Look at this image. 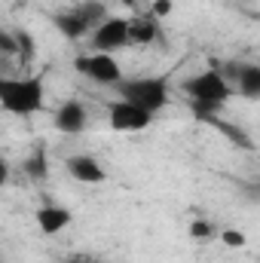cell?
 Instances as JSON below:
<instances>
[{
  "instance_id": "obj_21",
  "label": "cell",
  "mask_w": 260,
  "mask_h": 263,
  "mask_svg": "<svg viewBox=\"0 0 260 263\" xmlns=\"http://www.w3.org/2000/svg\"><path fill=\"white\" fill-rule=\"evenodd\" d=\"M67 263H95V260H89V257H73V260H67Z\"/></svg>"
},
{
  "instance_id": "obj_11",
  "label": "cell",
  "mask_w": 260,
  "mask_h": 263,
  "mask_svg": "<svg viewBox=\"0 0 260 263\" xmlns=\"http://www.w3.org/2000/svg\"><path fill=\"white\" fill-rule=\"evenodd\" d=\"M159 37V22L153 15H138L129 22V43L135 46H147Z\"/></svg>"
},
{
  "instance_id": "obj_4",
  "label": "cell",
  "mask_w": 260,
  "mask_h": 263,
  "mask_svg": "<svg viewBox=\"0 0 260 263\" xmlns=\"http://www.w3.org/2000/svg\"><path fill=\"white\" fill-rule=\"evenodd\" d=\"M73 67L83 73V77H89L92 83H101V86H117L120 80H123V67L120 62L114 59V55H107V52H89V55H80Z\"/></svg>"
},
{
  "instance_id": "obj_19",
  "label": "cell",
  "mask_w": 260,
  "mask_h": 263,
  "mask_svg": "<svg viewBox=\"0 0 260 263\" xmlns=\"http://www.w3.org/2000/svg\"><path fill=\"white\" fill-rule=\"evenodd\" d=\"M0 55H15V40H12V31L0 28Z\"/></svg>"
},
{
  "instance_id": "obj_23",
  "label": "cell",
  "mask_w": 260,
  "mask_h": 263,
  "mask_svg": "<svg viewBox=\"0 0 260 263\" xmlns=\"http://www.w3.org/2000/svg\"><path fill=\"white\" fill-rule=\"evenodd\" d=\"M0 83H3V77H0Z\"/></svg>"
},
{
  "instance_id": "obj_5",
  "label": "cell",
  "mask_w": 260,
  "mask_h": 263,
  "mask_svg": "<svg viewBox=\"0 0 260 263\" xmlns=\"http://www.w3.org/2000/svg\"><path fill=\"white\" fill-rule=\"evenodd\" d=\"M123 46H129V22L126 18H104L95 31H92V49L95 52H120Z\"/></svg>"
},
{
  "instance_id": "obj_17",
  "label": "cell",
  "mask_w": 260,
  "mask_h": 263,
  "mask_svg": "<svg viewBox=\"0 0 260 263\" xmlns=\"http://www.w3.org/2000/svg\"><path fill=\"white\" fill-rule=\"evenodd\" d=\"M172 9H175V0H153L147 15H153V18L159 22V18H169V15H172Z\"/></svg>"
},
{
  "instance_id": "obj_8",
  "label": "cell",
  "mask_w": 260,
  "mask_h": 263,
  "mask_svg": "<svg viewBox=\"0 0 260 263\" xmlns=\"http://www.w3.org/2000/svg\"><path fill=\"white\" fill-rule=\"evenodd\" d=\"M70 220H73V214L62 205H43L37 211V227L43 236H59L65 227H70Z\"/></svg>"
},
{
  "instance_id": "obj_2",
  "label": "cell",
  "mask_w": 260,
  "mask_h": 263,
  "mask_svg": "<svg viewBox=\"0 0 260 263\" xmlns=\"http://www.w3.org/2000/svg\"><path fill=\"white\" fill-rule=\"evenodd\" d=\"M117 92L123 101H129L135 107L147 110V114H159L169 104V83L159 77H135V80H120Z\"/></svg>"
},
{
  "instance_id": "obj_9",
  "label": "cell",
  "mask_w": 260,
  "mask_h": 263,
  "mask_svg": "<svg viewBox=\"0 0 260 263\" xmlns=\"http://www.w3.org/2000/svg\"><path fill=\"white\" fill-rule=\"evenodd\" d=\"M86 126V107L80 101H65L59 110H55V129L65 132V135H77Z\"/></svg>"
},
{
  "instance_id": "obj_7",
  "label": "cell",
  "mask_w": 260,
  "mask_h": 263,
  "mask_svg": "<svg viewBox=\"0 0 260 263\" xmlns=\"http://www.w3.org/2000/svg\"><path fill=\"white\" fill-rule=\"evenodd\" d=\"M67 172H70V178L80 181V184H101V181L107 178L104 168H101V162H98L95 156H89V153L70 156V159H67Z\"/></svg>"
},
{
  "instance_id": "obj_10",
  "label": "cell",
  "mask_w": 260,
  "mask_h": 263,
  "mask_svg": "<svg viewBox=\"0 0 260 263\" xmlns=\"http://www.w3.org/2000/svg\"><path fill=\"white\" fill-rule=\"evenodd\" d=\"M52 25H55V31H59V34H65L67 40H83V37H89V34H92V31L86 28V22H83L73 9L55 12V15H52Z\"/></svg>"
},
{
  "instance_id": "obj_18",
  "label": "cell",
  "mask_w": 260,
  "mask_h": 263,
  "mask_svg": "<svg viewBox=\"0 0 260 263\" xmlns=\"http://www.w3.org/2000/svg\"><path fill=\"white\" fill-rule=\"evenodd\" d=\"M220 239H224V245H230V248H242V245H245V233H239V230H224Z\"/></svg>"
},
{
  "instance_id": "obj_15",
  "label": "cell",
  "mask_w": 260,
  "mask_h": 263,
  "mask_svg": "<svg viewBox=\"0 0 260 263\" xmlns=\"http://www.w3.org/2000/svg\"><path fill=\"white\" fill-rule=\"evenodd\" d=\"M12 40H15V59L28 65L34 59V37L28 31H12Z\"/></svg>"
},
{
  "instance_id": "obj_3",
  "label": "cell",
  "mask_w": 260,
  "mask_h": 263,
  "mask_svg": "<svg viewBox=\"0 0 260 263\" xmlns=\"http://www.w3.org/2000/svg\"><path fill=\"white\" fill-rule=\"evenodd\" d=\"M181 89H184L193 101H214V104H224V101L233 95V89L224 83V77H220L214 67H208V70L196 73L190 80H184Z\"/></svg>"
},
{
  "instance_id": "obj_1",
  "label": "cell",
  "mask_w": 260,
  "mask_h": 263,
  "mask_svg": "<svg viewBox=\"0 0 260 263\" xmlns=\"http://www.w3.org/2000/svg\"><path fill=\"white\" fill-rule=\"evenodd\" d=\"M0 107L15 117H31L43 107V83L40 77L28 80H6L0 83Z\"/></svg>"
},
{
  "instance_id": "obj_22",
  "label": "cell",
  "mask_w": 260,
  "mask_h": 263,
  "mask_svg": "<svg viewBox=\"0 0 260 263\" xmlns=\"http://www.w3.org/2000/svg\"><path fill=\"white\" fill-rule=\"evenodd\" d=\"M123 3H129V6H138V0H123Z\"/></svg>"
},
{
  "instance_id": "obj_14",
  "label": "cell",
  "mask_w": 260,
  "mask_h": 263,
  "mask_svg": "<svg viewBox=\"0 0 260 263\" xmlns=\"http://www.w3.org/2000/svg\"><path fill=\"white\" fill-rule=\"evenodd\" d=\"M22 172H25L31 181H46V178H49V156H46V150H34L31 156H25Z\"/></svg>"
},
{
  "instance_id": "obj_12",
  "label": "cell",
  "mask_w": 260,
  "mask_h": 263,
  "mask_svg": "<svg viewBox=\"0 0 260 263\" xmlns=\"http://www.w3.org/2000/svg\"><path fill=\"white\" fill-rule=\"evenodd\" d=\"M233 86H236V92H239V95H245V98H251V101H254V98H260V65H254V62H245Z\"/></svg>"
},
{
  "instance_id": "obj_6",
  "label": "cell",
  "mask_w": 260,
  "mask_h": 263,
  "mask_svg": "<svg viewBox=\"0 0 260 263\" xmlns=\"http://www.w3.org/2000/svg\"><path fill=\"white\" fill-rule=\"evenodd\" d=\"M107 123H110L114 132H141L153 123V114H147V110H141V107L120 98L107 107Z\"/></svg>"
},
{
  "instance_id": "obj_13",
  "label": "cell",
  "mask_w": 260,
  "mask_h": 263,
  "mask_svg": "<svg viewBox=\"0 0 260 263\" xmlns=\"http://www.w3.org/2000/svg\"><path fill=\"white\" fill-rule=\"evenodd\" d=\"M83 22H86V28L89 31H95L104 18H107V6L101 3V0H83V3H77V6H70Z\"/></svg>"
},
{
  "instance_id": "obj_20",
  "label": "cell",
  "mask_w": 260,
  "mask_h": 263,
  "mask_svg": "<svg viewBox=\"0 0 260 263\" xmlns=\"http://www.w3.org/2000/svg\"><path fill=\"white\" fill-rule=\"evenodd\" d=\"M6 181H9V162L0 156V187H6Z\"/></svg>"
},
{
  "instance_id": "obj_16",
  "label": "cell",
  "mask_w": 260,
  "mask_h": 263,
  "mask_svg": "<svg viewBox=\"0 0 260 263\" xmlns=\"http://www.w3.org/2000/svg\"><path fill=\"white\" fill-rule=\"evenodd\" d=\"M193 239L199 242H205V239H214V233H217V227L211 223V220H205V217H196L193 223H190V230H187Z\"/></svg>"
}]
</instances>
